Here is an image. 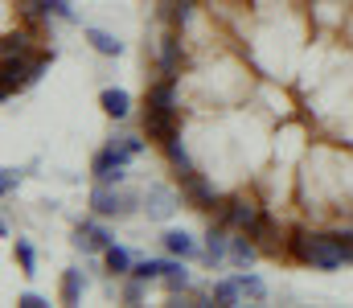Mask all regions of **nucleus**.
I'll return each mask as SVG.
<instances>
[{
  "instance_id": "f257e3e1",
  "label": "nucleus",
  "mask_w": 353,
  "mask_h": 308,
  "mask_svg": "<svg viewBox=\"0 0 353 308\" xmlns=\"http://www.w3.org/2000/svg\"><path fill=\"white\" fill-rule=\"evenodd\" d=\"M288 259H296V263H304L312 271H337L341 263H350L345 243H341L337 230H308V226H296L292 230Z\"/></svg>"
},
{
  "instance_id": "f03ea898",
  "label": "nucleus",
  "mask_w": 353,
  "mask_h": 308,
  "mask_svg": "<svg viewBox=\"0 0 353 308\" xmlns=\"http://www.w3.org/2000/svg\"><path fill=\"white\" fill-rule=\"evenodd\" d=\"M263 214H267V205L255 194H222V202L210 209V222H226L230 230L251 234L263 222Z\"/></svg>"
},
{
  "instance_id": "7ed1b4c3",
  "label": "nucleus",
  "mask_w": 353,
  "mask_h": 308,
  "mask_svg": "<svg viewBox=\"0 0 353 308\" xmlns=\"http://www.w3.org/2000/svg\"><path fill=\"white\" fill-rule=\"evenodd\" d=\"M144 202V194H132V189H115V185H107V181H99L94 189H90V214H99V218H128V214H136Z\"/></svg>"
},
{
  "instance_id": "20e7f679",
  "label": "nucleus",
  "mask_w": 353,
  "mask_h": 308,
  "mask_svg": "<svg viewBox=\"0 0 353 308\" xmlns=\"http://www.w3.org/2000/svg\"><path fill=\"white\" fill-rule=\"evenodd\" d=\"M185 62H189L185 33H181V29H165L161 41H157V74H161V79H181Z\"/></svg>"
},
{
  "instance_id": "39448f33",
  "label": "nucleus",
  "mask_w": 353,
  "mask_h": 308,
  "mask_svg": "<svg viewBox=\"0 0 353 308\" xmlns=\"http://www.w3.org/2000/svg\"><path fill=\"white\" fill-rule=\"evenodd\" d=\"M251 238L259 243V251H263L267 259H288V247H292V230H288L279 218L263 214V222L251 230Z\"/></svg>"
},
{
  "instance_id": "423d86ee",
  "label": "nucleus",
  "mask_w": 353,
  "mask_h": 308,
  "mask_svg": "<svg viewBox=\"0 0 353 308\" xmlns=\"http://www.w3.org/2000/svg\"><path fill=\"white\" fill-rule=\"evenodd\" d=\"M181 198H185V205H193V209H201V214H210L214 205L222 202V194H218V185H214L210 177H201L197 169L181 177Z\"/></svg>"
},
{
  "instance_id": "0eeeda50",
  "label": "nucleus",
  "mask_w": 353,
  "mask_h": 308,
  "mask_svg": "<svg viewBox=\"0 0 353 308\" xmlns=\"http://www.w3.org/2000/svg\"><path fill=\"white\" fill-rule=\"evenodd\" d=\"M29 83H37L33 58H0V95H4V99H12V95L25 91Z\"/></svg>"
},
{
  "instance_id": "6e6552de",
  "label": "nucleus",
  "mask_w": 353,
  "mask_h": 308,
  "mask_svg": "<svg viewBox=\"0 0 353 308\" xmlns=\"http://www.w3.org/2000/svg\"><path fill=\"white\" fill-rule=\"evenodd\" d=\"M128 161H132V152H128V148H119V144H107L103 152H94V161H90V173H94V181H107V185H115V181H123V169H128Z\"/></svg>"
},
{
  "instance_id": "1a4fd4ad",
  "label": "nucleus",
  "mask_w": 353,
  "mask_h": 308,
  "mask_svg": "<svg viewBox=\"0 0 353 308\" xmlns=\"http://www.w3.org/2000/svg\"><path fill=\"white\" fill-rule=\"evenodd\" d=\"M176 205H181V198H176L173 185L152 181V185L144 189V202H140V209L148 214V222H169V218L176 214Z\"/></svg>"
},
{
  "instance_id": "9d476101",
  "label": "nucleus",
  "mask_w": 353,
  "mask_h": 308,
  "mask_svg": "<svg viewBox=\"0 0 353 308\" xmlns=\"http://www.w3.org/2000/svg\"><path fill=\"white\" fill-rule=\"evenodd\" d=\"M230 238H234V230L226 222H210L205 247H201V263L205 267H226L230 263Z\"/></svg>"
},
{
  "instance_id": "9b49d317",
  "label": "nucleus",
  "mask_w": 353,
  "mask_h": 308,
  "mask_svg": "<svg viewBox=\"0 0 353 308\" xmlns=\"http://www.w3.org/2000/svg\"><path fill=\"white\" fill-rule=\"evenodd\" d=\"M140 132H144L152 144H165V140H173V136H181V111H152V107H144Z\"/></svg>"
},
{
  "instance_id": "f8f14e48",
  "label": "nucleus",
  "mask_w": 353,
  "mask_h": 308,
  "mask_svg": "<svg viewBox=\"0 0 353 308\" xmlns=\"http://www.w3.org/2000/svg\"><path fill=\"white\" fill-rule=\"evenodd\" d=\"M144 107H152V111H181L176 79H161V74H157V83L144 91Z\"/></svg>"
},
{
  "instance_id": "ddd939ff",
  "label": "nucleus",
  "mask_w": 353,
  "mask_h": 308,
  "mask_svg": "<svg viewBox=\"0 0 353 308\" xmlns=\"http://www.w3.org/2000/svg\"><path fill=\"white\" fill-rule=\"evenodd\" d=\"M33 45H37V25L33 29H8L4 41H0V58H33Z\"/></svg>"
},
{
  "instance_id": "4468645a",
  "label": "nucleus",
  "mask_w": 353,
  "mask_h": 308,
  "mask_svg": "<svg viewBox=\"0 0 353 308\" xmlns=\"http://www.w3.org/2000/svg\"><path fill=\"white\" fill-rule=\"evenodd\" d=\"M161 247L169 255H176V259H201V247H197V238L189 230H165L161 234Z\"/></svg>"
},
{
  "instance_id": "2eb2a0df",
  "label": "nucleus",
  "mask_w": 353,
  "mask_h": 308,
  "mask_svg": "<svg viewBox=\"0 0 353 308\" xmlns=\"http://www.w3.org/2000/svg\"><path fill=\"white\" fill-rule=\"evenodd\" d=\"M259 255H263V251H259V243H255L251 234L234 230V238H230V267H251Z\"/></svg>"
},
{
  "instance_id": "dca6fc26",
  "label": "nucleus",
  "mask_w": 353,
  "mask_h": 308,
  "mask_svg": "<svg viewBox=\"0 0 353 308\" xmlns=\"http://www.w3.org/2000/svg\"><path fill=\"white\" fill-rule=\"evenodd\" d=\"M185 263H189V259H165V288H169V292H189V288H193V276H189V267H185Z\"/></svg>"
},
{
  "instance_id": "f3484780",
  "label": "nucleus",
  "mask_w": 353,
  "mask_h": 308,
  "mask_svg": "<svg viewBox=\"0 0 353 308\" xmlns=\"http://www.w3.org/2000/svg\"><path fill=\"white\" fill-rule=\"evenodd\" d=\"M99 107H103L111 119H128V111H132V95L119 91V87H107V91L99 95Z\"/></svg>"
},
{
  "instance_id": "a211bd4d",
  "label": "nucleus",
  "mask_w": 353,
  "mask_h": 308,
  "mask_svg": "<svg viewBox=\"0 0 353 308\" xmlns=\"http://www.w3.org/2000/svg\"><path fill=\"white\" fill-rule=\"evenodd\" d=\"M58 292H62V300H66V305H79V300H83V292H87V276H83L79 267H66V271H62Z\"/></svg>"
},
{
  "instance_id": "6ab92c4d",
  "label": "nucleus",
  "mask_w": 353,
  "mask_h": 308,
  "mask_svg": "<svg viewBox=\"0 0 353 308\" xmlns=\"http://www.w3.org/2000/svg\"><path fill=\"white\" fill-rule=\"evenodd\" d=\"M161 148H165V156H169V165L176 169V177H185V173H193V156H189V148H185V140H181V136H173V140H165Z\"/></svg>"
},
{
  "instance_id": "aec40b11",
  "label": "nucleus",
  "mask_w": 353,
  "mask_h": 308,
  "mask_svg": "<svg viewBox=\"0 0 353 308\" xmlns=\"http://www.w3.org/2000/svg\"><path fill=\"white\" fill-rule=\"evenodd\" d=\"M87 41H90V50L103 54V58H119L123 54V41L115 33H107V29H87Z\"/></svg>"
},
{
  "instance_id": "412c9836",
  "label": "nucleus",
  "mask_w": 353,
  "mask_h": 308,
  "mask_svg": "<svg viewBox=\"0 0 353 308\" xmlns=\"http://www.w3.org/2000/svg\"><path fill=\"white\" fill-rule=\"evenodd\" d=\"M234 280H239V288H243V296H247L251 305H263V300H267V284L251 271V267H239V271H234Z\"/></svg>"
},
{
  "instance_id": "4be33fe9",
  "label": "nucleus",
  "mask_w": 353,
  "mask_h": 308,
  "mask_svg": "<svg viewBox=\"0 0 353 308\" xmlns=\"http://www.w3.org/2000/svg\"><path fill=\"white\" fill-rule=\"evenodd\" d=\"M210 292H214V305H222V308H239L243 305V288H239L234 276H230V280H214Z\"/></svg>"
},
{
  "instance_id": "5701e85b",
  "label": "nucleus",
  "mask_w": 353,
  "mask_h": 308,
  "mask_svg": "<svg viewBox=\"0 0 353 308\" xmlns=\"http://www.w3.org/2000/svg\"><path fill=\"white\" fill-rule=\"evenodd\" d=\"M345 8L337 4V0H312V21L316 25H345Z\"/></svg>"
},
{
  "instance_id": "b1692460",
  "label": "nucleus",
  "mask_w": 353,
  "mask_h": 308,
  "mask_svg": "<svg viewBox=\"0 0 353 308\" xmlns=\"http://www.w3.org/2000/svg\"><path fill=\"white\" fill-rule=\"evenodd\" d=\"M103 263H107V271H111V276H132V267H136V263H132V255H128L119 243H111V247L103 251Z\"/></svg>"
},
{
  "instance_id": "393cba45",
  "label": "nucleus",
  "mask_w": 353,
  "mask_h": 308,
  "mask_svg": "<svg viewBox=\"0 0 353 308\" xmlns=\"http://www.w3.org/2000/svg\"><path fill=\"white\" fill-rule=\"evenodd\" d=\"M74 230H87V234L94 238V243H99V247H103V251H107V247L115 243V238H111V230H107V226L99 222V214H94V218H83V222H79Z\"/></svg>"
},
{
  "instance_id": "a878e982",
  "label": "nucleus",
  "mask_w": 353,
  "mask_h": 308,
  "mask_svg": "<svg viewBox=\"0 0 353 308\" xmlns=\"http://www.w3.org/2000/svg\"><path fill=\"white\" fill-rule=\"evenodd\" d=\"M132 276H140L144 284H148V280H165V259H140V263L132 267Z\"/></svg>"
},
{
  "instance_id": "bb28decb",
  "label": "nucleus",
  "mask_w": 353,
  "mask_h": 308,
  "mask_svg": "<svg viewBox=\"0 0 353 308\" xmlns=\"http://www.w3.org/2000/svg\"><path fill=\"white\" fill-rule=\"evenodd\" d=\"M111 144H119V148H128V152H132V156H140V152H144V148H148V144H152V140H148V136H144V132H140V136H132V132H123V136H115V140H111Z\"/></svg>"
},
{
  "instance_id": "cd10ccee",
  "label": "nucleus",
  "mask_w": 353,
  "mask_h": 308,
  "mask_svg": "<svg viewBox=\"0 0 353 308\" xmlns=\"http://www.w3.org/2000/svg\"><path fill=\"white\" fill-rule=\"evenodd\" d=\"M17 263H21L25 276H37V255H33V247L25 238H17Z\"/></svg>"
},
{
  "instance_id": "c85d7f7f",
  "label": "nucleus",
  "mask_w": 353,
  "mask_h": 308,
  "mask_svg": "<svg viewBox=\"0 0 353 308\" xmlns=\"http://www.w3.org/2000/svg\"><path fill=\"white\" fill-rule=\"evenodd\" d=\"M46 4V17H58V21H79L74 17V8H70V0H41Z\"/></svg>"
},
{
  "instance_id": "c756f323",
  "label": "nucleus",
  "mask_w": 353,
  "mask_h": 308,
  "mask_svg": "<svg viewBox=\"0 0 353 308\" xmlns=\"http://www.w3.org/2000/svg\"><path fill=\"white\" fill-rule=\"evenodd\" d=\"M123 300H128V305H140V300H144V280H140V276H132V280L123 284Z\"/></svg>"
},
{
  "instance_id": "7c9ffc66",
  "label": "nucleus",
  "mask_w": 353,
  "mask_h": 308,
  "mask_svg": "<svg viewBox=\"0 0 353 308\" xmlns=\"http://www.w3.org/2000/svg\"><path fill=\"white\" fill-rule=\"evenodd\" d=\"M17 185H21V173H17V169H0V194L8 198Z\"/></svg>"
},
{
  "instance_id": "2f4dec72",
  "label": "nucleus",
  "mask_w": 353,
  "mask_h": 308,
  "mask_svg": "<svg viewBox=\"0 0 353 308\" xmlns=\"http://www.w3.org/2000/svg\"><path fill=\"white\" fill-rule=\"evenodd\" d=\"M17 305H21V308H50V300H46V296H37V292H21V296H17Z\"/></svg>"
}]
</instances>
